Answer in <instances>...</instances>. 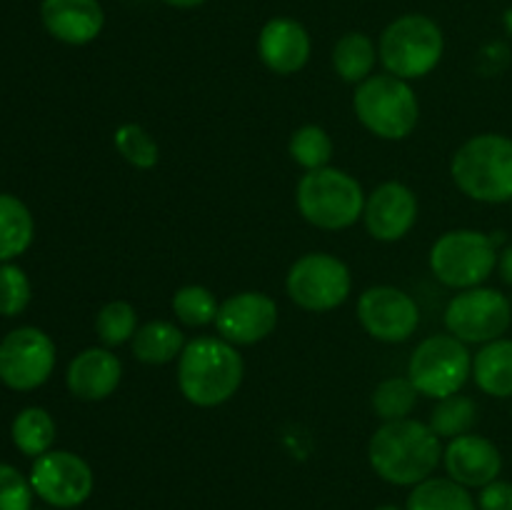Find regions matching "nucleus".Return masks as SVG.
I'll list each match as a JSON object with an SVG mask.
<instances>
[{
	"instance_id": "c9c22d12",
	"label": "nucleus",
	"mask_w": 512,
	"mask_h": 510,
	"mask_svg": "<svg viewBox=\"0 0 512 510\" xmlns=\"http://www.w3.org/2000/svg\"><path fill=\"white\" fill-rule=\"evenodd\" d=\"M163 3L173 5V8H180V10H190V8H198V5L208 3V0H163Z\"/></svg>"
},
{
	"instance_id": "1a4fd4ad",
	"label": "nucleus",
	"mask_w": 512,
	"mask_h": 510,
	"mask_svg": "<svg viewBox=\"0 0 512 510\" xmlns=\"http://www.w3.org/2000/svg\"><path fill=\"white\" fill-rule=\"evenodd\" d=\"M285 288L298 308L310 313H328L348 300L353 290V275L338 255L308 253L290 265Z\"/></svg>"
},
{
	"instance_id": "b1692460",
	"label": "nucleus",
	"mask_w": 512,
	"mask_h": 510,
	"mask_svg": "<svg viewBox=\"0 0 512 510\" xmlns=\"http://www.w3.org/2000/svg\"><path fill=\"white\" fill-rule=\"evenodd\" d=\"M408 510H478V503L470 490L453 478H428L413 485Z\"/></svg>"
},
{
	"instance_id": "5701e85b",
	"label": "nucleus",
	"mask_w": 512,
	"mask_h": 510,
	"mask_svg": "<svg viewBox=\"0 0 512 510\" xmlns=\"http://www.w3.org/2000/svg\"><path fill=\"white\" fill-rule=\"evenodd\" d=\"M375 63H378V48L365 33H345L333 48V68L345 83L360 85L373 75Z\"/></svg>"
},
{
	"instance_id": "72a5a7b5",
	"label": "nucleus",
	"mask_w": 512,
	"mask_h": 510,
	"mask_svg": "<svg viewBox=\"0 0 512 510\" xmlns=\"http://www.w3.org/2000/svg\"><path fill=\"white\" fill-rule=\"evenodd\" d=\"M480 510H512V483L493 480L485 488H480L478 498Z\"/></svg>"
},
{
	"instance_id": "2f4dec72",
	"label": "nucleus",
	"mask_w": 512,
	"mask_h": 510,
	"mask_svg": "<svg viewBox=\"0 0 512 510\" xmlns=\"http://www.w3.org/2000/svg\"><path fill=\"white\" fill-rule=\"evenodd\" d=\"M30 303V280L20 265H0V315L15 318Z\"/></svg>"
},
{
	"instance_id": "393cba45",
	"label": "nucleus",
	"mask_w": 512,
	"mask_h": 510,
	"mask_svg": "<svg viewBox=\"0 0 512 510\" xmlns=\"http://www.w3.org/2000/svg\"><path fill=\"white\" fill-rule=\"evenodd\" d=\"M10 435H13V443L20 453L28 455V458H40V455L48 453L55 440V420L50 418L48 410L33 405V408H25L15 415Z\"/></svg>"
},
{
	"instance_id": "e433bc0d",
	"label": "nucleus",
	"mask_w": 512,
	"mask_h": 510,
	"mask_svg": "<svg viewBox=\"0 0 512 510\" xmlns=\"http://www.w3.org/2000/svg\"><path fill=\"white\" fill-rule=\"evenodd\" d=\"M375 510H400V508H395V505H380V508H375Z\"/></svg>"
},
{
	"instance_id": "f704fd0d",
	"label": "nucleus",
	"mask_w": 512,
	"mask_h": 510,
	"mask_svg": "<svg viewBox=\"0 0 512 510\" xmlns=\"http://www.w3.org/2000/svg\"><path fill=\"white\" fill-rule=\"evenodd\" d=\"M498 270H500V278H503L505 283H508L510 288H512V245H508V248H505L503 253H500Z\"/></svg>"
},
{
	"instance_id": "39448f33",
	"label": "nucleus",
	"mask_w": 512,
	"mask_h": 510,
	"mask_svg": "<svg viewBox=\"0 0 512 510\" xmlns=\"http://www.w3.org/2000/svg\"><path fill=\"white\" fill-rule=\"evenodd\" d=\"M445 38L433 18L420 13L400 15L380 35L378 58L390 75L403 80L425 78L443 58Z\"/></svg>"
},
{
	"instance_id": "20e7f679",
	"label": "nucleus",
	"mask_w": 512,
	"mask_h": 510,
	"mask_svg": "<svg viewBox=\"0 0 512 510\" xmlns=\"http://www.w3.org/2000/svg\"><path fill=\"white\" fill-rule=\"evenodd\" d=\"M363 185L340 168L308 170L295 190L300 215L320 230H345L363 218Z\"/></svg>"
},
{
	"instance_id": "7ed1b4c3",
	"label": "nucleus",
	"mask_w": 512,
	"mask_h": 510,
	"mask_svg": "<svg viewBox=\"0 0 512 510\" xmlns=\"http://www.w3.org/2000/svg\"><path fill=\"white\" fill-rule=\"evenodd\" d=\"M450 175L455 185L478 203H510L512 140L498 133H483L465 140L450 160Z\"/></svg>"
},
{
	"instance_id": "0eeeda50",
	"label": "nucleus",
	"mask_w": 512,
	"mask_h": 510,
	"mask_svg": "<svg viewBox=\"0 0 512 510\" xmlns=\"http://www.w3.org/2000/svg\"><path fill=\"white\" fill-rule=\"evenodd\" d=\"M495 238L480 230H448L430 248V270L443 285L455 290L478 288L498 268Z\"/></svg>"
},
{
	"instance_id": "4c0bfd02",
	"label": "nucleus",
	"mask_w": 512,
	"mask_h": 510,
	"mask_svg": "<svg viewBox=\"0 0 512 510\" xmlns=\"http://www.w3.org/2000/svg\"><path fill=\"white\" fill-rule=\"evenodd\" d=\"M510 203H512V200H510Z\"/></svg>"
},
{
	"instance_id": "f8f14e48",
	"label": "nucleus",
	"mask_w": 512,
	"mask_h": 510,
	"mask_svg": "<svg viewBox=\"0 0 512 510\" xmlns=\"http://www.w3.org/2000/svg\"><path fill=\"white\" fill-rule=\"evenodd\" d=\"M30 485L40 500L53 508H78L93 493V470L70 450H48L35 458Z\"/></svg>"
},
{
	"instance_id": "4be33fe9",
	"label": "nucleus",
	"mask_w": 512,
	"mask_h": 510,
	"mask_svg": "<svg viewBox=\"0 0 512 510\" xmlns=\"http://www.w3.org/2000/svg\"><path fill=\"white\" fill-rule=\"evenodd\" d=\"M35 223L28 205L15 195L0 193V263H10L33 243Z\"/></svg>"
},
{
	"instance_id": "412c9836",
	"label": "nucleus",
	"mask_w": 512,
	"mask_h": 510,
	"mask_svg": "<svg viewBox=\"0 0 512 510\" xmlns=\"http://www.w3.org/2000/svg\"><path fill=\"white\" fill-rule=\"evenodd\" d=\"M133 355L145 365H168L180 358L185 348L183 330L170 320H150L140 325L130 340Z\"/></svg>"
},
{
	"instance_id": "bb28decb",
	"label": "nucleus",
	"mask_w": 512,
	"mask_h": 510,
	"mask_svg": "<svg viewBox=\"0 0 512 510\" xmlns=\"http://www.w3.org/2000/svg\"><path fill=\"white\" fill-rule=\"evenodd\" d=\"M138 313L128 300H110L100 308L98 318H95V330L105 348H118L133 340L138 333Z\"/></svg>"
},
{
	"instance_id": "ddd939ff",
	"label": "nucleus",
	"mask_w": 512,
	"mask_h": 510,
	"mask_svg": "<svg viewBox=\"0 0 512 510\" xmlns=\"http://www.w3.org/2000/svg\"><path fill=\"white\" fill-rule=\"evenodd\" d=\"M358 320L370 338L380 343H405L420 325V308L405 290L373 285L358 300Z\"/></svg>"
},
{
	"instance_id": "473e14b6",
	"label": "nucleus",
	"mask_w": 512,
	"mask_h": 510,
	"mask_svg": "<svg viewBox=\"0 0 512 510\" xmlns=\"http://www.w3.org/2000/svg\"><path fill=\"white\" fill-rule=\"evenodd\" d=\"M33 495V485L18 468L0 463V510H30Z\"/></svg>"
},
{
	"instance_id": "9b49d317",
	"label": "nucleus",
	"mask_w": 512,
	"mask_h": 510,
	"mask_svg": "<svg viewBox=\"0 0 512 510\" xmlns=\"http://www.w3.org/2000/svg\"><path fill=\"white\" fill-rule=\"evenodd\" d=\"M55 343L40 328H15L0 340V380L13 390H35L53 375Z\"/></svg>"
},
{
	"instance_id": "423d86ee",
	"label": "nucleus",
	"mask_w": 512,
	"mask_h": 510,
	"mask_svg": "<svg viewBox=\"0 0 512 510\" xmlns=\"http://www.w3.org/2000/svg\"><path fill=\"white\" fill-rule=\"evenodd\" d=\"M353 110L360 123L383 140H405L420 118V103L408 80L395 75H370L355 88Z\"/></svg>"
},
{
	"instance_id": "f257e3e1",
	"label": "nucleus",
	"mask_w": 512,
	"mask_h": 510,
	"mask_svg": "<svg viewBox=\"0 0 512 510\" xmlns=\"http://www.w3.org/2000/svg\"><path fill=\"white\" fill-rule=\"evenodd\" d=\"M368 458L375 473L388 483L418 485L435 473L443 460V445L428 423L390 420L370 438Z\"/></svg>"
},
{
	"instance_id": "6e6552de",
	"label": "nucleus",
	"mask_w": 512,
	"mask_h": 510,
	"mask_svg": "<svg viewBox=\"0 0 512 510\" xmlns=\"http://www.w3.org/2000/svg\"><path fill=\"white\" fill-rule=\"evenodd\" d=\"M473 375V355L455 335H430L413 350L408 363L410 383L425 398L443 400L460 393Z\"/></svg>"
},
{
	"instance_id": "7c9ffc66",
	"label": "nucleus",
	"mask_w": 512,
	"mask_h": 510,
	"mask_svg": "<svg viewBox=\"0 0 512 510\" xmlns=\"http://www.w3.org/2000/svg\"><path fill=\"white\" fill-rule=\"evenodd\" d=\"M113 143L118 148V153L128 160L133 168L138 170H150L158 165L160 160V148L155 143L153 135L138 123H123L113 135Z\"/></svg>"
},
{
	"instance_id": "c756f323",
	"label": "nucleus",
	"mask_w": 512,
	"mask_h": 510,
	"mask_svg": "<svg viewBox=\"0 0 512 510\" xmlns=\"http://www.w3.org/2000/svg\"><path fill=\"white\" fill-rule=\"evenodd\" d=\"M220 303L205 285H183L173 295V313L188 328H203L215 323Z\"/></svg>"
},
{
	"instance_id": "f03ea898",
	"label": "nucleus",
	"mask_w": 512,
	"mask_h": 510,
	"mask_svg": "<svg viewBox=\"0 0 512 510\" xmlns=\"http://www.w3.org/2000/svg\"><path fill=\"white\" fill-rule=\"evenodd\" d=\"M245 363L238 348L223 338H195L178 358V388L198 408L228 403L243 385Z\"/></svg>"
},
{
	"instance_id": "4468645a",
	"label": "nucleus",
	"mask_w": 512,
	"mask_h": 510,
	"mask_svg": "<svg viewBox=\"0 0 512 510\" xmlns=\"http://www.w3.org/2000/svg\"><path fill=\"white\" fill-rule=\"evenodd\" d=\"M215 328L228 343L255 345L278 328V303L270 295L255 290L235 293L220 303Z\"/></svg>"
},
{
	"instance_id": "6ab92c4d",
	"label": "nucleus",
	"mask_w": 512,
	"mask_h": 510,
	"mask_svg": "<svg viewBox=\"0 0 512 510\" xmlns=\"http://www.w3.org/2000/svg\"><path fill=\"white\" fill-rule=\"evenodd\" d=\"M120 378H123V363L105 345L103 348H85L83 353L75 355L65 373L70 393L88 403L110 398L118 390Z\"/></svg>"
},
{
	"instance_id": "2eb2a0df",
	"label": "nucleus",
	"mask_w": 512,
	"mask_h": 510,
	"mask_svg": "<svg viewBox=\"0 0 512 510\" xmlns=\"http://www.w3.org/2000/svg\"><path fill=\"white\" fill-rule=\"evenodd\" d=\"M363 220L368 233L380 243L403 240L418 220V198L405 183L388 180L365 198Z\"/></svg>"
},
{
	"instance_id": "dca6fc26",
	"label": "nucleus",
	"mask_w": 512,
	"mask_h": 510,
	"mask_svg": "<svg viewBox=\"0 0 512 510\" xmlns=\"http://www.w3.org/2000/svg\"><path fill=\"white\" fill-rule=\"evenodd\" d=\"M443 463L448 478L465 488H485L488 483L498 480L503 470V455L493 440L483 435L465 433L458 435L443 450Z\"/></svg>"
},
{
	"instance_id": "a211bd4d",
	"label": "nucleus",
	"mask_w": 512,
	"mask_h": 510,
	"mask_svg": "<svg viewBox=\"0 0 512 510\" xmlns=\"http://www.w3.org/2000/svg\"><path fill=\"white\" fill-rule=\"evenodd\" d=\"M43 28L65 45H88L103 33L105 13L98 0H43Z\"/></svg>"
},
{
	"instance_id": "a878e982",
	"label": "nucleus",
	"mask_w": 512,
	"mask_h": 510,
	"mask_svg": "<svg viewBox=\"0 0 512 510\" xmlns=\"http://www.w3.org/2000/svg\"><path fill=\"white\" fill-rule=\"evenodd\" d=\"M478 423V405L468 395H448V398L438 400V405L430 413V428L438 438H458L473 430V425Z\"/></svg>"
},
{
	"instance_id": "c85d7f7f",
	"label": "nucleus",
	"mask_w": 512,
	"mask_h": 510,
	"mask_svg": "<svg viewBox=\"0 0 512 510\" xmlns=\"http://www.w3.org/2000/svg\"><path fill=\"white\" fill-rule=\"evenodd\" d=\"M290 158L305 170H320L328 168L330 158H333V140H330L328 130L320 125H303L290 135Z\"/></svg>"
},
{
	"instance_id": "cd10ccee",
	"label": "nucleus",
	"mask_w": 512,
	"mask_h": 510,
	"mask_svg": "<svg viewBox=\"0 0 512 510\" xmlns=\"http://www.w3.org/2000/svg\"><path fill=\"white\" fill-rule=\"evenodd\" d=\"M418 395V388L410 383V378H388L373 390L370 403H373L375 415L383 423H390V420L408 418L418 403Z\"/></svg>"
},
{
	"instance_id": "f3484780",
	"label": "nucleus",
	"mask_w": 512,
	"mask_h": 510,
	"mask_svg": "<svg viewBox=\"0 0 512 510\" xmlns=\"http://www.w3.org/2000/svg\"><path fill=\"white\" fill-rule=\"evenodd\" d=\"M310 35L303 23L293 18H273L258 35V55L268 70L278 75H293L310 60Z\"/></svg>"
},
{
	"instance_id": "9d476101",
	"label": "nucleus",
	"mask_w": 512,
	"mask_h": 510,
	"mask_svg": "<svg viewBox=\"0 0 512 510\" xmlns=\"http://www.w3.org/2000/svg\"><path fill=\"white\" fill-rule=\"evenodd\" d=\"M512 323V305L495 288L460 290L445 308V328L450 335L468 343H493L508 333Z\"/></svg>"
},
{
	"instance_id": "aec40b11",
	"label": "nucleus",
	"mask_w": 512,
	"mask_h": 510,
	"mask_svg": "<svg viewBox=\"0 0 512 510\" xmlns=\"http://www.w3.org/2000/svg\"><path fill=\"white\" fill-rule=\"evenodd\" d=\"M473 378L485 395L512 398V340L485 343L473 358Z\"/></svg>"
}]
</instances>
